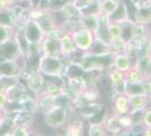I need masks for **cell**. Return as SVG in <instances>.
Instances as JSON below:
<instances>
[{"label": "cell", "instance_id": "obj_1", "mask_svg": "<svg viewBox=\"0 0 151 136\" xmlns=\"http://www.w3.org/2000/svg\"><path fill=\"white\" fill-rule=\"evenodd\" d=\"M65 61L61 56H46L41 55L37 61V71L47 77L62 78L64 76Z\"/></svg>", "mask_w": 151, "mask_h": 136}, {"label": "cell", "instance_id": "obj_2", "mask_svg": "<svg viewBox=\"0 0 151 136\" xmlns=\"http://www.w3.org/2000/svg\"><path fill=\"white\" fill-rule=\"evenodd\" d=\"M44 124L53 129H60L64 127L69 120V109L60 104H55L53 108L43 113Z\"/></svg>", "mask_w": 151, "mask_h": 136}, {"label": "cell", "instance_id": "obj_3", "mask_svg": "<svg viewBox=\"0 0 151 136\" xmlns=\"http://www.w3.org/2000/svg\"><path fill=\"white\" fill-rule=\"evenodd\" d=\"M71 38L73 40L77 49L81 52H88L95 40L93 31L86 27H80L76 30L75 32L71 33Z\"/></svg>", "mask_w": 151, "mask_h": 136}, {"label": "cell", "instance_id": "obj_4", "mask_svg": "<svg viewBox=\"0 0 151 136\" xmlns=\"http://www.w3.org/2000/svg\"><path fill=\"white\" fill-rule=\"evenodd\" d=\"M23 31H24L27 42L32 45H40L45 38V33L38 26L36 20H27L23 27Z\"/></svg>", "mask_w": 151, "mask_h": 136}, {"label": "cell", "instance_id": "obj_5", "mask_svg": "<svg viewBox=\"0 0 151 136\" xmlns=\"http://www.w3.org/2000/svg\"><path fill=\"white\" fill-rule=\"evenodd\" d=\"M103 110V104L99 102L95 101V102H90V103H86L83 105H79V107H75V111L79 118H81L82 120H89L93 117L99 115Z\"/></svg>", "mask_w": 151, "mask_h": 136}, {"label": "cell", "instance_id": "obj_6", "mask_svg": "<svg viewBox=\"0 0 151 136\" xmlns=\"http://www.w3.org/2000/svg\"><path fill=\"white\" fill-rule=\"evenodd\" d=\"M19 58H22V56L19 55L14 38L8 40L7 42L0 43V60H18Z\"/></svg>", "mask_w": 151, "mask_h": 136}, {"label": "cell", "instance_id": "obj_7", "mask_svg": "<svg viewBox=\"0 0 151 136\" xmlns=\"http://www.w3.org/2000/svg\"><path fill=\"white\" fill-rule=\"evenodd\" d=\"M101 123L109 135H117V134H121L124 130V128L122 127V125L120 123L119 117L114 115V113L105 115Z\"/></svg>", "mask_w": 151, "mask_h": 136}, {"label": "cell", "instance_id": "obj_8", "mask_svg": "<svg viewBox=\"0 0 151 136\" xmlns=\"http://www.w3.org/2000/svg\"><path fill=\"white\" fill-rule=\"evenodd\" d=\"M129 99V105H130V111H129V115H135L139 112H143V110H145L149 105V97L142 94V95H130L127 97Z\"/></svg>", "mask_w": 151, "mask_h": 136}, {"label": "cell", "instance_id": "obj_9", "mask_svg": "<svg viewBox=\"0 0 151 136\" xmlns=\"http://www.w3.org/2000/svg\"><path fill=\"white\" fill-rule=\"evenodd\" d=\"M44 76L37 69L29 71V74L26 77V86H27V89L32 91L33 93H35V94H37L42 91L43 86H44Z\"/></svg>", "mask_w": 151, "mask_h": 136}, {"label": "cell", "instance_id": "obj_10", "mask_svg": "<svg viewBox=\"0 0 151 136\" xmlns=\"http://www.w3.org/2000/svg\"><path fill=\"white\" fill-rule=\"evenodd\" d=\"M108 78L111 82V86L116 94L124 93V84H125V74L117 71L115 68L109 69Z\"/></svg>", "mask_w": 151, "mask_h": 136}, {"label": "cell", "instance_id": "obj_11", "mask_svg": "<svg viewBox=\"0 0 151 136\" xmlns=\"http://www.w3.org/2000/svg\"><path fill=\"white\" fill-rule=\"evenodd\" d=\"M42 50V55L46 56H60V42L58 39L45 35L42 43L38 45Z\"/></svg>", "mask_w": 151, "mask_h": 136}, {"label": "cell", "instance_id": "obj_12", "mask_svg": "<svg viewBox=\"0 0 151 136\" xmlns=\"http://www.w3.org/2000/svg\"><path fill=\"white\" fill-rule=\"evenodd\" d=\"M59 42H60V56L63 58L70 57L75 55L77 51H79L71 38V34L69 33H64L61 36V39L59 40Z\"/></svg>", "mask_w": 151, "mask_h": 136}, {"label": "cell", "instance_id": "obj_13", "mask_svg": "<svg viewBox=\"0 0 151 136\" xmlns=\"http://www.w3.org/2000/svg\"><path fill=\"white\" fill-rule=\"evenodd\" d=\"M25 71L18 64V60H0V74L7 76H20Z\"/></svg>", "mask_w": 151, "mask_h": 136}, {"label": "cell", "instance_id": "obj_14", "mask_svg": "<svg viewBox=\"0 0 151 136\" xmlns=\"http://www.w3.org/2000/svg\"><path fill=\"white\" fill-rule=\"evenodd\" d=\"M67 89L73 94L78 95L79 93H81L82 91H85L88 87L87 81L85 79L83 75H78V76H72V77H67Z\"/></svg>", "mask_w": 151, "mask_h": 136}, {"label": "cell", "instance_id": "obj_15", "mask_svg": "<svg viewBox=\"0 0 151 136\" xmlns=\"http://www.w3.org/2000/svg\"><path fill=\"white\" fill-rule=\"evenodd\" d=\"M129 111H130V105H129L127 95H125L124 93L116 94V97L114 100L113 104V113L117 117H120L129 113Z\"/></svg>", "mask_w": 151, "mask_h": 136}, {"label": "cell", "instance_id": "obj_16", "mask_svg": "<svg viewBox=\"0 0 151 136\" xmlns=\"http://www.w3.org/2000/svg\"><path fill=\"white\" fill-rule=\"evenodd\" d=\"M133 20L137 24H142V25L151 24V4L135 8Z\"/></svg>", "mask_w": 151, "mask_h": 136}, {"label": "cell", "instance_id": "obj_17", "mask_svg": "<svg viewBox=\"0 0 151 136\" xmlns=\"http://www.w3.org/2000/svg\"><path fill=\"white\" fill-rule=\"evenodd\" d=\"M36 23L42 28V31L45 33V35L58 27L57 20L53 17V15L50 13H45V12L36 20Z\"/></svg>", "mask_w": 151, "mask_h": 136}, {"label": "cell", "instance_id": "obj_18", "mask_svg": "<svg viewBox=\"0 0 151 136\" xmlns=\"http://www.w3.org/2000/svg\"><path fill=\"white\" fill-rule=\"evenodd\" d=\"M35 101H36L37 111H41L42 113L50 110L51 108H53L55 105V97L44 94V93H37Z\"/></svg>", "mask_w": 151, "mask_h": 136}, {"label": "cell", "instance_id": "obj_19", "mask_svg": "<svg viewBox=\"0 0 151 136\" xmlns=\"http://www.w3.org/2000/svg\"><path fill=\"white\" fill-rule=\"evenodd\" d=\"M132 60L129 58L125 53H119V55L113 56V67L115 69L125 74L126 71L132 68Z\"/></svg>", "mask_w": 151, "mask_h": 136}, {"label": "cell", "instance_id": "obj_20", "mask_svg": "<svg viewBox=\"0 0 151 136\" xmlns=\"http://www.w3.org/2000/svg\"><path fill=\"white\" fill-rule=\"evenodd\" d=\"M121 0H99V15L108 18L119 8Z\"/></svg>", "mask_w": 151, "mask_h": 136}, {"label": "cell", "instance_id": "obj_21", "mask_svg": "<svg viewBox=\"0 0 151 136\" xmlns=\"http://www.w3.org/2000/svg\"><path fill=\"white\" fill-rule=\"evenodd\" d=\"M64 134L67 136H83V120L81 118H77L67 123Z\"/></svg>", "mask_w": 151, "mask_h": 136}, {"label": "cell", "instance_id": "obj_22", "mask_svg": "<svg viewBox=\"0 0 151 136\" xmlns=\"http://www.w3.org/2000/svg\"><path fill=\"white\" fill-rule=\"evenodd\" d=\"M19 83H20V77L19 76L1 75V77H0V91L5 92V93H9Z\"/></svg>", "mask_w": 151, "mask_h": 136}, {"label": "cell", "instance_id": "obj_23", "mask_svg": "<svg viewBox=\"0 0 151 136\" xmlns=\"http://www.w3.org/2000/svg\"><path fill=\"white\" fill-rule=\"evenodd\" d=\"M124 94L127 97H130V95H142V94L145 95L143 82H127L125 79Z\"/></svg>", "mask_w": 151, "mask_h": 136}, {"label": "cell", "instance_id": "obj_24", "mask_svg": "<svg viewBox=\"0 0 151 136\" xmlns=\"http://www.w3.org/2000/svg\"><path fill=\"white\" fill-rule=\"evenodd\" d=\"M150 64H151V55H142V56H139L138 58L134 60L132 68H134L137 71H139L142 76H145V71H148Z\"/></svg>", "mask_w": 151, "mask_h": 136}, {"label": "cell", "instance_id": "obj_25", "mask_svg": "<svg viewBox=\"0 0 151 136\" xmlns=\"http://www.w3.org/2000/svg\"><path fill=\"white\" fill-rule=\"evenodd\" d=\"M59 12L62 14L63 17H65V20H77L80 17L79 10L76 8L72 2H64L60 7Z\"/></svg>", "mask_w": 151, "mask_h": 136}, {"label": "cell", "instance_id": "obj_26", "mask_svg": "<svg viewBox=\"0 0 151 136\" xmlns=\"http://www.w3.org/2000/svg\"><path fill=\"white\" fill-rule=\"evenodd\" d=\"M14 40L17 44V48H18L19 55L22 57H26V53H27V50H28V47H29V43L27 42V40L25 38V34H24V31H18L14 34Z\"/></svg>", "mask_w": 151, "mask_h": 136}, {"label": "cell", "instance_id": "obj_27", "mask_svg": "<svg viewBox=\"0 0 151 136\" xmlns=\"http://www.w3.org/2000/svg\"><path fill=\"white\" fill-rule=\"evenodd\" d=\"M63 90H64L63 85H59L55 82H45L44 86L40 93H44V94H47L51 97H57L58 95L63 93Z\"/></svg>", "mask_w": 151, "mask_h": 136}, {"label": "cell", "instance_id": "obj_28", "mask_svg": "<svg viewBox=\"0 0 151 136\" xmlns=\"http://www.w3.org/2000/svg\"><path fill=\"white\" fill-rule=\"evenodd\" d=\"M107 33H108V36L111 39V42L114 40H119L121 39V35H122V26L121 24L117 23H114V22H109L107 23Z\"/></svg>", "mask_w": 151, "mask_h": 136}, {"label": "cell", "instance_id": "obj_29", "mask_svg": "<svg viewBox=\"0 0 151 136\" xmlns=\"http://www.w3.org/2000/svg\"><path fill=\"white\" fill-rule=\"evenodd\" d=\"M88 136H109L101 123L90 121L88 126Z\"/></svg>", "mask_w": 151, "mask_h": 136}, {"label": "cell", "instance_id": "obj_30", "mask_svg": "<svg viewBox=\"0 0 151 136\" xmlns=\"http://www.w3.org/2000/svg\"><path fill=\"white\" fill-rule=\"evenodd\" d=\"M14 27H9V26L2 25L0 24V43L7 42L8 40L14 38Z\"/></svg>", "mask_w": 151, "mask_h": 136}, {"label": "cell", "instance_id": "obj_31", "mask_svg": "<svg viewBox=\"0 0 151 136\" xmlns=\"http://www.w3.org/2000/svg\"><path fill=\"white\" fill-rule=\"evenodd\" d=\"M8 136H31V133L25 125H15Z\"/></svg>", "mask_w": 151, "mask_h": 136}, {"label": "cell", "instance_id": "obj_32", "mask_svg": "<svg viewBox=\"0 0 151 136\" xmlns=\"http://www.w3.org/2000/svg\"><path fill=\"white\" fill-rule=\"evenodd\" d=\"M145 129V124L142 123V120H139V121H134L133 125L129 128V133L130 136H139V135H143V132Z\"/></svg>", "mask_w": 151, "mask_h": 136}, {"label": "cell", "instance_id": "obj_33", "mask_svg": "<svg viewBox=\"0 0 151 136\" xmlns=\"http://www.w3.org/2000/svg\"><path fill=\"white\" fill-rule=\"evenodd\" d=\"M125 79L127 82H143L145 77L134 68H131L130 71H127L125 73Z\"/></svg>", "mask_w": 151, "mask_h": 136}, {"label": "cell", "instance_id": "obj_34", "mask_svg": "<svg viewBox=\"0 0 151 136\" xmlns=\"http://www.w3.org/2000/svg\"><path fill=\"white\" fill-rule=\"evenodd\" d=\"M119 119H120V123L124 129H129V128L133 125V123H134L132 116L129 115V113L123 115V116H120L119 117Z\"/></svg>", "mask_w": 151, "mask_h": 136}, {"label": "cell", "instance_id": "obj_35", "mask_svg": "<svg viewBox=\"0 0 151 136\" xmlns=\"http://www.w3.org/2000/svg\"><path fill=\"white\" fill-rule=\"evenodd\" d=\"M141 120H142V123L145 124V127H150L151 126V107H148V108L142 112Z\"/></svg>", "mask_w": 151, "mask_h": 136}, {"label": "cell", "instance_id": "obj_36", "mask_svg": "<svg viewBox=\"0 0 151 136\" xmlns=\"http://www.w3.org/2000/svg\"><path fill=\"white\" fill-rule=\"evenodd\" d=\"M7 105H8V95H7V93L0 91V108L2 110H5Z\"/></svg>", "mask_w": 151, "mask_h": 136}, {"label": "cell", "instance_id": "obj_37", "mask_svg": "<svg viewBox=\"0 0 151 136\" xmlns=\"http://www.w3.org/2000/svg\"><path fill=\"white\" fill-rule=\"evenodd\" d=\"M143 87H145V93L148 97H151V78H147L143 81Z\"/></svg>", "mask_w": 151, "mask_h": 136}, {"label": "cell", "instance_id": "obj_38", "mask_svg": "<svg viewBox=\"0 0 151 136\" xmlns=\"http://www.w3.org/2000/svg\"><path fill=\"white\" fill-rule=\"evenodd\" d=\"M8 5H10V0H0V10L7 8Z\"/></svg>", "mask_w": 151, "mask_h": 136}, {"label": "cell", "instance_id": "obj_39", "mask_svg": "<svg viewBox=\"0 0 151 136\" xmlns=\"http://www.w3.org/2000/svg\"><path fill=\"white\" fill-rule=\"evenodd\" d=\"M145 79H147V78H151V64L150 66H149V68H148V71H145Z\"/></svg>", "mask_w": 151, "mask_h": 136}, {"label": "cell", "instance_id": "obj_40", "mask_svg": "<svg viewBox=\"0 0 151 136\" xmlns=\"http://www.w3.org/2000/svg\"><path fill=\"white\" fill-rule=\"evenodd\" d=\"M143 136H151V126L150 127H145V132H143Z\"/></svg>", "mask_w": 151, "mask_h": 136}, {"label": "cell", "instance_id": "obj_41", "mask_svg": "<svg viewBox=\"0 0 151 136\" xmlns=\"http://www.w3.org/2000/svg\"><path fill=\"white\" fill-rule=\"evenodd\" d=\"M2 118H4V116H2V115H0V125H1V121H2Z\"/></svg>", "mask_w": 151, "mask_h": 136}, {"label": "cell", "instance_id": "obj_42", "mask_svg": "<svg viewBox=\"0 0 151 136\" xmlns=\"http://www.w3.org/2000/svg\"><path fill=\"white\" fill-rule=\"evenodd\" d=\"M149 47H150V53H151V36H150V41H149Z\"/></svg>", "mask_w": 151, "mask_h": 136}, {"label": "cell", "instance_id": "obj_43", "mask_svg": "<svg viewBox=\"0 0 151 136\" xmlns=\"http://www.w3.org/2000/svg\"><path fill=\"white\" fill-rule=\"evenodd\" d=\"M58 136H67V135H65V134L63 133V134H58Z\"/></svg>", "mask_w": 151, "mask_h": 136}, {"label": "cell", "instance_id": "obj_44", "mask_svg": "<svg viewBox=\"0 0 151 136\" xmlns=\"http://www.w3.org/2000/svg\"><path fill=\"white\" fill-rule=\"evenodd\" d=\"M149 102H150V107H151V97H149Z\"/></svg>", "mask_w": 151, "mask_h": 136}, {"label": "cell", "instance_id": "obj_45", "mask_svg": "<svg viewBox=\"0 0 151 136\" xmlns=\"http://www.w3.org/2000/svg\"><path fill=\"white\" fill-rule=\"evenodd\" d=\"M0 112H4V110H2V109H1V108H0ZM0 115H1V113H0Z\"/></svg>", "mask_w": 151, "mask_h": 136}, {"label": "cell", "instance_id": "obj_46", "mask_svg": "<svg viewBox=\"0 0 151 136\" xmlns=\"http://www.w3.org/2000/svg\"><path fill=\"white\" fill-rule=\"evenodd\" d=\"M31 136H44V135H31Z\"/></svg>", "mask_w": 151, "mask_h": 136}, {"label": "cell", "instance_id": "obj_47", "mask_svg": "<svg viewBox=\"0 0 151 136\" xmlns=\"http://www.w3.org/2000/svg\"><path fill=\"white\" fill-rule=\"evenodd\" d=\"M16 1H24V0H16Z\"/></svg>", "mask_w": 151, "mask_h": 136}, {"label": "cell", "instance_id": "obj_48", "mask_svg": "<svg viewBox=\"0 0 151 136\" xmlns=\"http://www.w3.org/2000/svg\"><path fill=\"white\" fill-rule=\"evenodd\" d=\"M0 77H1V74H0Z\"/></svg>", "mask_w": 151, "mask_h": 136}, {"label": "cell", "instance_id": "obj_49", "mask_svg": "<svg viewBox=\"0 0 151 136\" xmlns=\"http://www.w3.org/2000/svg\"><path fill=\"white\" fill-rule=\"evenodd\" d=\"M150 36H151V34H150Z\"/></svg>", "mask_w": 151, "mask_h": 136}]
</instances>
